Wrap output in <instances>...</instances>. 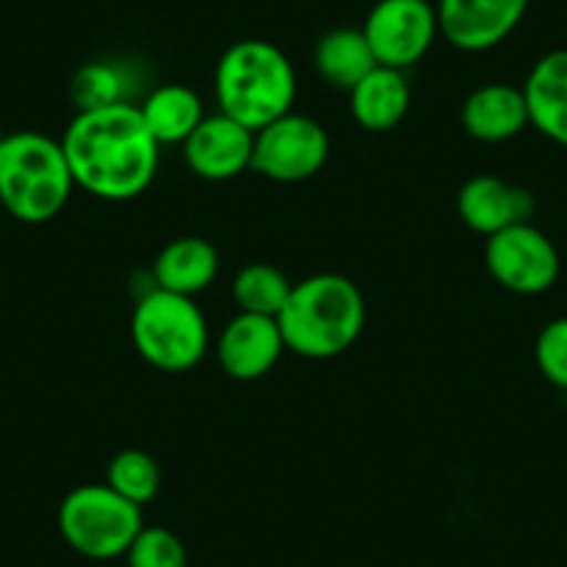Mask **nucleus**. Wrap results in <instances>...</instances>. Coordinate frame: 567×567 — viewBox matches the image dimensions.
Instances as JSON below:
<instances>
[{
  "instance_id": "4",
  "label": "nucleus",
  "mask_w": 567,
  "mask_h": 567,
  "mask_svg": "<svg viewBox=\"0 0 567 567\" xmlns=\"http://www.w3.org/2000/svg\"><path fill=\"white\" fill-rule=\"evenodd\" d=\"M75 182L62 142L18 131L0 145V206L20 223L40 226L68 206Z\"/></svg>"
},
{
  "instance_id": "2",
  "label": "nucleus",
  "mask_w": 567,
  "mask_h": 567,
  "mask_svg": "<svg viewBox=\"0 0 567 567\" xmlns=\"http://www.w3.org/2000/svg\"><path fill=\"white\" fill-rule=\"evenodd\" d=\"M364 296L340 272H318L292 284L278 312L284 348L301 359H334L351 351L364 329Z\"/></svg>"
},
{
  "instance_id": "14",
  "label": "nucleus",
  "mask_w": 567,
  "mask_h": 567,
  "mask_svg": "<svg viewBox=\"0 0 567 567\" xmlns=\"http://www.w3.org/2000/svg\"><path fill=\"white\" fill-rule=\"evenodd\" d=\"M462 128L467 136L484 145H498L520 136L528 128V106L523 86L484 84L467 95L462 103Z\"/></svg>"
},
{
  "instance_id": "9",
  "label": "nucleus",
  "mask_w": 567,
  "mask_h": 567,
  "mask_svg": "<svg viewBox=\"0 0 567 567\" xmlns=\"http://www.w3.org/2000/svg\"><path fill=\"white\" fill-rule=\"evenodd\" d=\"M362 34L375 64L406 73L440 37L437 9L429 0H379L364 18Z\"/></svg>"
},
{
  "instance_id": "23",
  "label": "nucleus",
  "mask_w": 567,
  "mask_h": 567,
  "mask_svg": "<svg viewBox=\"0 0 567 567\" xmlns=\"http://www.w3.org/2000/svg\"><path fill=\"white\" fill-rule=\"evenodd\" d=\"M128 567H187V548L165 526H142L131 548L125 550Z\"/></svg>"
},
{
  "instance_id": "1",
  "label": "nucleus",
  "mask_w": 567,
  "mask_h": 567,
  "mask_svg": "<svg viewBox=\"0 0 567 567\" xmlns=\"http://www.w3.org/2000/svg\"><path fill=\"white\" fill-rule=\"evenodd\" d=\"M159 148L136 103L79 112L62 136L75 187L114 204L151 187L159 167Z\"/></svg>"
},
{
  "instance_id": "13",
  "label": "nucleus",
  "mask_w": 567,
  "mask_h": 567,
  "mask_svg": "<svg viewBox=\"0 0 567 567\" xmlns=\"http://www.w3.org/2000/svg\"><path fill=\"white\" fill-rule=\"evenodd\" d=\"M284 348L276 318L239 312L226 323L217 340V362L234 381H256L278 364Z\"/></svg>"
},
{
  "instance_id": "16",
  "label": "nucleus",
  "mask_w": 567,
  "mask_h": 567,
  "mask_svg": "<svg viewBox=\"0 0 567 567\" xmlns=\"http://www.w3.org/2000/svg\"><path fill=\"white\" fill-rule=\"evenodd\" d=\"M351 114L370 134H386L406 117L412 106V86L403 70L375 64L351 92Z\"/></svg>"
},
{
  "instance_id": "20",
  "label": "nucleus",
  "mask_w": 567,
  "mask_h": 567,
  "mask_svg": "<svg viewBox=\"0 0 567 567\" xmlns=\"http://www.w3.org/2000/svg\"><path fill=\"white\" fill-rule=\"evenodd\" d=\"M373 68L375 56L362 29H331L315 45V70L334 90L351 92Z\"/></svg>"
},
{
  "instance_id": "19",
  "label": "nucleus",
  "mask_w": 567,
  "mask_h": 567,
  "mask_svg": "<svg viewBox=\"0 0 567 567\" xmlns=\"http://www.w3.org/2000/svg\"><path fill=\"white\" fill-rule=\"evenodd\" d=\"M140 84L142 79L131 62L95 59V62H86L84 68L75 70V75L70 79V101L75 103L79 112L134 103Z\"/></svg>"
},
{
  "instance_id": "10",
  "label": "nucleus",
  "mask_w": 567,
  "mask_h": 567,
  "mask_svg": "<svg viewBox=\"0 0 567 567\" xmlns=\"http://www.w3.org/2000/svg\"><path fill=\"white\" fill-rule=\"evenodd\" d=\"M532 0H437L440 37L465 53H484L509 40Z\"/></svg>"
},
{
  "instance_id": "7",
  "label": "nucleus",
  "mask_w": 567,
  "mask_h": 567,
  "mask_svg": "<svg viewBox=\"0 0 567 567\" xmlns=\"http://www.w3.org/2000/svg\"><path fill=\"white\" fill-rule=\"evenodd\" d=\"M329 134L318 120L290 112L256 131L250 171L276 184H301L329 162Z\"/></svg>"
},
{
  "instance_id": "21",
  "label": "nucleus",
  "mask_w": 567,
  "mask_h": 567,
  "mask_svg": "<svg viewBox=\"0 0 567 567\" xmlns=\"http://www.w3.org/2000/svg\"><path fill=\"white\" fill-rule=\"evenodd\" d=\"M290 290L292 281L287 278V272L267 261L245 265L231 284V296L239 312L265 315V318H278L281 307L290 298Z\"/></svg>"
},
{
  "instance_id": "3",
  "label": "nucleus",
  "mask_w": 567,
  "mask_h": 567,
  "mask_svg": "<svg viewBox=\"0 0 567 567\" xmlns=\"http://www.w3.org/2000/svg\"><path fill=\"white\" fill-rule=\"evenodd\" d=\"M215 95L223 114L259 131L292 112L298 75L290 56L267 40H239L220 56Z\"/></svg>"
},
{
  "instance_id": "15",
  "label": "nucleus",
  "mask_w": 567,
  "mask_h": 567,
  "mask_svg": "<svg viewBox=\"0 0 567 567\" xmlns=\"http://www.w3.org/2000/svg\"><path fill=\"white\" fill-rule=\"evenodd\" d=\"M528 123L548 142L567 151V48L539 56L523 81Z\"/></svg>"
},
{
  "instance_id": "24",
  "label": "nucleus",
  "mask_w": 567,
  "mask_h": 567,
  "mask_svg": "<svg viewBox=\"0 0 567 567\" xmlns=\"http://www.w3.org/2000/svg\"><path fill=\"white\" fill-rule=\"evenodd\" d=\"M534 359L548 384L567 392V318H556L543 326L534 342Z\"/></svg>"
},
{
  "instance_id": "17",
  "label": "nucleus",
  "mask_w": 567,
  "mask_h": 567,
  "mask_svg": "<svg viewBox=\"0 0 567 567\" xmlns=\"http://www.w3.org/2000/svg\"><path fill=\"white\" fill-rule=\"evenodd\" d=\"M220 272V254L204 237H178L159 250L154 261L156 290L195 298L209 290Z\"/></svg>"
},
{
  "instance_id": "6",
  "label": "nucleus",
  "mask_w": 567,
  "mask_h": 567,
  "mask_svg": "<svg viewBox=\"0 0 567 567\" xmlns=\"http://www.w3.org/2000/svg\"><path fill=\"white\" fill-rule=\"evenodd\" d=\"M142 526V506L114 493L106 482L70 489L59 506V532L64 543L95 561L125 556Z\"/></svg>"
},
{
  "instance_id": "8",
  "label": "nucleus",
  "mask_w": 567,
  "mask_h": 567,
  "mask_svg": "<svg viewBox=\"0 0 567 567\" xmlns=\"http://www.w3.org/2000/svg\"><path fill=\"white\" fill-rule=\"evenodd\" d=\"M484 265L504 290L543 296L559 281L561 256L543 228L517 223L484 239Z\"/></svg>"
},
{
  "instance_id": "5",
  "label": "nucleus",
  "mask_w": 567,
  "mask_h": 567,
  "mask_svg": "<svg viewBox=\"0 0 567 567\" xmlns=\"http://www.w3.org/2000/svg\"><path fill=\"white\" fill-rule=\"evenodd\" d=\"M131 340L151 368L184 373L200 364L209 351V326L193 298L154 287L136 301Z\"/></svg>"
},
{
  "instance_id": "25",
  "label": "nucleus",
  "mask_w": 567,
  "mask_h": 567,
  "mask_svg": "<svg viewBox=\"0 0 567 567\" xmlns=\"http://www.w3.org/2000/svg\"><path fill=\"white\" fill-rule=\"evenodd\" d=\"M0 145H3V134H0Z\"/></svg>"
},
{
  "instance_id": "12",
  "label": "nucleus",
  "mask_w": 567,
  "mask_h": 567,
  "mask_svg": "<svg viewBox=\"0 0 567 567\" xmlns=\"http://www.w3.org/2000/svg\"><path fill=\"white\" fill-rule=\"evenodd\" d=\"M456 212L471 231L484 239L517 223H532L537 212L532 189L512 184L501 176H473L456 195Z\"/></svg>"
},
{
  "instance_id": "11",
  "label": "nucleus",
  "mask_w": 567,
  "mask_h": 567,
  "mask_svg": "<svg viewBox=\"0 0 567 567\" xmlns=\"http://www.w3.org/2000/svg\"><path fill=\"white\" fill-rule=\"evenodd\" d=\"M256 131L228 114H212L184 142V162L204 182H231L250 171Z\"/></svg>"
},
{
  "instance_id": "22",
  "label": "nucleus",
  "mask_w": 567,
  "mask_h": 567,
  "mask_svg": "<svg viewBox=\"0 0 567 567\" xmlns=\"http://www.w3.org/2000/svg\"><path fill=\"white\" fill-rule=\"evenodd\" d=\"M106 484L128 498L131 504L145 506L159 495L162 489V471L159 462L140 449H125L112 456L106 467Z\"/></svg>"
},
{
  "instance_id": "18",
  "label": "nucleus",
  "mask_w": 567,
  "mask_h": 567,
  "mask_svg": "<svg viewBox=\"0 0 567 567\" xmlns=\"http://www.w3.org/2000/svg\"><path fill=\"white\" fill-rule=\"evenodd\" d=\"M142 120L148 125L151 136L159 145H184L200 120L206 117L204 101L198 92L187 84H162L136 103Z\"/></svg>"
}]
</instances>
